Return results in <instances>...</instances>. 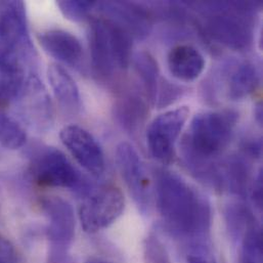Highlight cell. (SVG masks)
I'll list each match as a JSON object with an SVG mask.
<instances>
[{
  "instance_id": "1",
  "label": "cell",
  "mask_w": 263,
  "mask_h": 263,
  "mask_svg": "<svg viewBox=\"0 0 263 263\" xmlns=\"http://www.w3.org/2000/svg\"><path fill=\"white\" fill-rule=\"evenodd\" d=\"M156 202L164 227L171 236L185 244L208 241L210 204L181 177L167 170L158 171Z\"/></svg>"
},
{
  "instance_id": "2",
  "label": "cell",
  "mask_w": 263,
  "mask_h": 263,
  "mask_svg": "<svg viewBox=\"0 0 263 263\" xmlns=\"http://www.w3.org/2000/svg\"><path fill=\"white\" fill-rule=\"evenodd\" d=\"M237 120L233 111L203 112L194 117L181 149L193 174L199 176L214 165L215 158L229 145Z\"/></svg>"
},
{
  "instance_id": "3",
  "label": "cell",
  "mask_w": 263,
  "mask_h": 263,
  "mask_svg": "<svg viewBox=\"0 0 263 263\" xmlns=\"http://www.w3.org/2000/svg\"><path fill=\"white\" fill-rule=\"evenodd\" d=\"M209 8L205 28L209 35L229 48L243 50L252 42L249 3H205Z\"/></svg>"
},
{
  "instance_id": "4",
  "label": "cell",
  "mask_w": 263,
  "mask_h": 263,
  "mask_svg": "<svg viewBox=\"0 0 263 263\" xmlns=\"http://www.w3.org/2000/svg\"><path fill=\"white\" fill-rule=\"evenodd\" d=\"M29 174L41 187L69 189L82 196L91 189L70 160L50 146L39 147L31 155Z\"/></svg>"
},
{
  "instance_id": "5",
  "label": "cell",
  "mask_w": 263,
  "mask_h": 263,
  "mask_svg": "<svg viewBox=\"0 0 263 263\" xmlns=\"http://www.w3.org/2000/svg\"><path fill=\"white\" fill-rule=\"evenodd\" d=\"M41 207L48 222L47 263H74L70 252L76 228L72 206L62 198L48 197L41 201Z\"/></svg>"
},
{
  "instance_id": "6",
  "label": "cell",
  "mask_w": 263,
  "mask_h": 263,
  "mask_svg": "<svg viewBox=\"0 0 263 263\" xmlns=\"http://www.w3.org/2000/svg\"><path fill=\"white\" fill-rule=\"evenodd\" d=\"M125 199L122 192L113 185L90 189L83 195L79 207V219L83 230L96 234L114 223L123 213Z\"/></svg>"
},
{
  "instance_id": "7",
  "label": "cell",
  "mask_w": 263,
  "mask_h": 263,
  "mask_svg": "<svg viewBox=\"0 0 263 263\" xmlns=\"http://www.w3.org/2000/svg\"><path fill=\"white\" fill-rule=\"evenodd\" d=\"M190 116L187 107L167 111L156 117L146 129V144L152 157L170 164L175 157V144Z\"/></svg>"
},
{
  "instance_id": "8",
  "label": "cell",
  "mask_w": 263,
  "mask_h": 263,
  "mask_svg": "<svg viewBox=\"0 0 263 263\" xmlns=\"http://www.w3.org/2000/svg\"><path fill=\"white\" fill-rule=\"evenodd\" d=\"M13 106L20 119L32 129L42 132L52 123L50 99L34 73L28 76Z\"/></svg>"
},
{
  "instance_id": "9",
  "label": "cell",
  "mask_w": 263,
  "mask_h": 263,
  "mask_svg": "<svg viewBox=\"0 0 263 263\" xmlns=\"http://www.w3.org/2000/svg\"><path fill=\"white\" fill-rule=\"evenodd\" d=\"M0 44L34 61V48L29 35L25 4L22 1L0 2Z\"/></svg>"
},
{
  "instance_id": "10",
  "label": "cell",
  "mask_w": 263,
  "mask_h": 263,
  "mask_svg": "<svg viewBox=\"0 0 263 263\" xmlns=\"http://www.w3.org/2000/svg\"><path fill=\"white\" fill-rule=\"evenodd\" d=\"M116 162L134 203L141 213H148L152 204L149 180L141 159L130 143L121 142L117 146Z\"/></svg>"
},
{
  "instance_id": "11",
  "label": "cell",
  "mask_w": 263,
  "mask_h": 263,
  "mask_svg": "<svg viewBox=\"0 0 263 263\" xmlns=\"http://www.w3.org/2000/svg\"><path fill=\"white\" fill-rule=\"evenodd\" d=\"M60 137L70 154L88 173L97 178L104 175L105 155L90 132L78 125H68L61 130Z\"/></svg>"
},
{
  "instance_id": "12",
  "label": "cell",
  "mask_w": 263,
  "mask_h": 263,
  "mask_svg": "<svg viewBox=\"0 0 263 263\" xmlns=\"http://www.w3.org/2000/svg\"><path fill=\"white\" fill-rule=\"evenodd\" d=\"M43 49L59 62L78 68L83 60V47L72 33L61 30H46L38 35Z\"/></svg>"
},
{
  "instance_id": "13",
  "label": "cell",
  "mask_w": 263,
  "mask_h": 263,
  "mask_svg": "<svg viewBox=\"0 0 263 263\" xmlns=\"http://www.w3.org/2000/svg\"><path fill=\"white\" fill-rule=\"evenodd\" d=\"M89 48L95 74L101 79L110 78L116 69L105 18H92L89 26Z\"/></svg>"
},
{
  "instance_id": "14",
  "label": "cell",
  "mask_w": 263,
  "mask_h": 263,
  "mask_svg": "<svg viewBox=\"0 0 263 263\" xmlns=\"http://www.w3.org/2000/svg\"><path fill=\"white\" fill-rule=\"evenodd\" d=\"M102 10L111 16L109 20L119 24L132 37L144 38L152 29L149 14L140 6L128 2H103L99 3Z\"/></svg>"
},
{
  "instance_id": "15",
  "label": "cell",
  "mask_w": 263,
  "mask_h": 263,
  "mask_svg": "<svg viewBox=\"0 0 263 263\" xmlns=\"http://www.w3.org/2000/svg\"><path fill=\"white\" fill-rule=\"evenodd\" d=\"M167 65L173 77L183 82H191L203 73L205 59L194 46L181 44L169 51Z\"/></svg>"
},
{
  "instance_id": "16",
  "label": "cell",
  "mask_w": 263,
  "mask_h": 263,
  "mask_svg": "<svg viewBox=\"0 0 263 263\" xmlns=\"http://www.w3.org/2000/svg\"><path fill=\"white\" fill-rule=\"evenodd\" d=\"M48 80L53 95L66 113L76 114L81 109V97L78 86L71 75L59 64H51L47 70Z\"/></svg>"
},
{
  "instance_id": "17",
  "label": "cell",
  "mask_w": 263,
  "mask_h": 263,
  "mask_svg": "<svg viewBox=\"0 0 263 263\" xmlns=\"http://www.w3.org/2000/svg\"><path fill=\"white\" fill-rule=\"evenodd\" d=\"M115 117L126 132H136L144 124L147 117V106L135 95H126L115 105Z\"/></svg>"
},
{
  "instance_id": "18",
  "label": "cell",
  "mask_w": 263,
  "mask_h": 263,
  "mask_svg": "<svg viewBox=\"0 0 263 263\" xmlns=\"http://www.w3.org/2000/svg\"><path fill=\"white\" fill-rule=\"evenodd\" d=\"M259 84V75L250 63L240 64L229 78L228 93L233 101H241L252 95Z\"/></svg>"
},
{
  "instance_id": "19",
  "label": "cell",
  "mask_w": 263,
  "mask_h": 263,
  "mask_svg": "<svg viewBox=\"0 0 263 263\" xmlns=\"http://www.w3.org/2000/svg\"><path fill=\"white\" fill-rule=\"evenodd\" d=\"M134 68L142 82L148 102L152 106H155L161 85L157 61L148 52L142 51L135 55Z\"/></svg>"
},
{
  "instance_id": "20",
  "label": "cell",
  "mask_w": 263,
  "mask_h": 263,
  "mask_svg": "<svg viewBox=\"0 0 263 263\" xmlns=\"http://www.w3.org/2000/svg\"><path fill=\"white\" fill-rule=\"evenodd\" d=\"M116 68L128 69L132 58V36L119 24L105 18Z\"/></svg>"
},
{
  "instance_id": "21",
  "label": "cell",
  "mask_w": 263,
  "mask_h": 263,
  "mask_svg": "<svg viewBox=\"0 0 263 263\" xmlns=\"http://www.w3.org/2000/svg\"><path fill=\"white\" fill-rule=\"evenodd\" d=\"M223 183L229 185V189L235 195L245 198L249 193L250 181V166L242 157H232L226 166L222 174Z\"/></svg>"
},
{
  "instance_id": "22",
  "label": "cell",
  "mask_w": 263,
  "mask_h": 263,
  "mask_svg": "<svg viewBox=\"0 0 263 263\" xmlns=\"http://www.w3.org/2000/svg\"><path fill=\"white\" fill-rule=\"evenodd\" d=\"M226 216L231 236L236 240L242 239L250 229L257 226L255 223L254 215L244 205H230Z\"/></svg>"
},
{
  "instance_id": "23",
  "label": "cell",
  "mask_w": 263,
  "mask_h": 263,
  "mask_svg": "<svg viewBox=\"0 0 263 263\" xmlns=\"http://www.w3.org/2000/svg\"><path fill=\"white\" fill-rule=\"evenodd\" d=\"M27 139L24 127L10 116L0 117V154L21 148Z\"/></svg>"
},
{
  "instance_id": "24",
  "label": "cell",
  "mask_w": 263,
  "mask_h": 263,
  "mask_svg": "<svg viewBox=\"0 0 263 263\" xmlns=\"http://www.w3.org/2000/svg\"><path fill=\"white\" fill-rule=\"evenodd\" d=\"M262 233L258 226L250 229L241 239L240 262L262 263Z\"/></svg>"
},
{
  "instance_id": "25",
  "label": "cell",
  "mask_w": 263,
  "mask_h": 263,
  "mask_svg": "<svg viewBox=\"0 0 263 263\" xmlns=\"http://www.w3.org/2000/svg\"><path fill=\"white\" fill-rule=\"evenodd\" d=\"M95 1H60L58 6L63 14L74 22H80L89 16L91 10L97 6Z\"/></svg>"
},
{
  "instance_id": "26",
  "label": "cell",
  "mask_w": 263,
  "mask_h": 263,
  "mask_svg": "<svg viewBox=\"0 0 263 263\" xmlns=\"http://www.w3.org/2000/svg\"><path fill=\"white\" fill-rule=\"evenodd\" d=\"M186 263H217L208 241H198L186 244Z\"/></svg>"
},
{
  "instance_id": "27",
  "label": "cell",
  "mask_w": 263,
  "mask_h": 263,
  "mask_svg": "<svg viewBox=\"0 0 263 263\" xmlns=\"http://www.w3.org/2000/svg\"><path fill=\"white\" fill-rule=\"evenodd\" d=\"M144 256L147 263H172L165 246L155 236L146 238L144 243Z\"/></svg>"
},
{
  "instance_id": "28",
  "label": "cell",
  "mask_w": 263,
  "mask_h": 263,
  "mask_svg": "<svg viewBox=\"0 0 263 263\" xmlns=\"http://www.w3.org/2000/svg\"><path fill=\"white\" fill-rule=\"evenodd\" d=\"M0 263H17L12 244L0 235Z\"/></svg>"
},
{
  "instance_id": "29",
  "label": "cell",
  "mask_w": 263,
  "mask_h": 263,
  "mask_svg": "<svg viewBox=\"0 0 263 263\" xmlns=\"http://www.w3.org/2000/svg\"><path fill=\"white\" fill-rule=\"evenodd\" d=\"M249 193L256 208L262 209V171L260 170L250 185Z\"/></svg>"
},
{
  "instance_id": "30",
  "label": "cell",
  "mask_w": 263,
  "mask_h": 263,
  "mask_svg": "<svg viewBox=\"0 0 263 263\" xmlns=\"http://www.w3.org/2000/svg\"><path fill=\"white\" fill-rule=\"evenodd\" d=\"M255 115H256V119L258 120V122L261 123V122H262V106H261V104H259V105L256 107Z\"/></svg>"
},
{
  "instance_id": "31",
  "label": "cell",
  "mask_w": 263,
  "mask_h": 263,
  "mask_svg": "<svg viewBox=\"0 0 263 263\" xmlns=\"http://www.w3.org/2000/svg\"><path fill=\"white\" fill-rule=\"evenodd\" d=\"M86 263H113L110 261H106V260H102V259H91Z\"/></svg>"
}]
</instances>
